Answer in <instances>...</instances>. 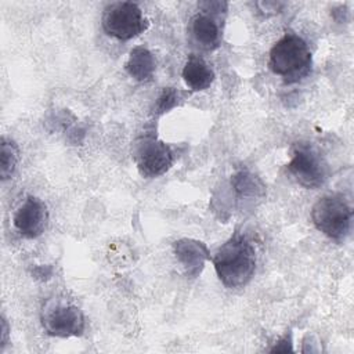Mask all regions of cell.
<instances>
[{"mask_svg": "<svg viewBox=\"0 0 354 354\" xmlns=\"http://www.w3.org/2000/svg\"><path fill=\"white\" fill-rule=\"evenodd\" d=\"M234 187L241 195L248 196V195L256 194L257 183H256V178L248 171H239L238 174L234 176Z\"/></svg>", "mask_w": 354, "mask_h": 354, "instance_id": "9a60e30c", "label": "cell"}, {"mask_svg": "<svg viewBox=\"0 0 354 354\" xmlns=\"http://www.w3.org/2000/svg\"><path fill=\"white\" fill-rule=\"evenodd\" d=\"M213 266L227 288L245 286L256 270V249L246 235L235 232L214 253Z\"/></svg>", "mask_w": 354, "mask_h": 354, "instance_id": "6da1fadb", "label": "cell"}, {"mask_svg": "<svg viewBox=\"0 0 354 354\" xmlns=\"http://www.w3.org/2000/svg\"><path fill=\"white\" fill-rule=\"evenodd\" d=\"M149 26L138 4L133 1H115L105 7L102 28L108 36L126 41L137 37Z\"/></svg>", "mask_w": 354, "mask_h": 354, "instance_id": "277c9868", "label": "cell"}, {"mask_svg": "<svg viewBox=\"0 0 354 354\" xmlns=\"http://www.w3.org/2000/svg\"><path fill=\"white\" fill-rule=\"evenodd\" d=\"M133 159L142 177L153 178L165 174L174 162L171 147L153 136L140 137L134 142Z\"/></svg>", "mask_w": 354, "mask_h": 354, "instance_id": "8992f818", "label": "cell"}, {"mask_svg": "<svg viewBox=\"0 0 354 354\" xmlns=\"http://www.w3.org/2000/svg\"><path fill=\"white\" fill-rule=\"evenodd\" d=\"M124 69L134 80L148 82L151 80L156 69L155 55L147 47L137 46L129 53Z\"/></svg>", "mask_w": 354, "mask_h": 354, "instance_id": "7c38bea8", "label": "cell"}, {"mask_svg": "<svg viewBox=\"0 0 354 354\" xmlns=\"http://www.w3.org/2000/svg\"><path fill=\"white\" fill-rule=\"evenodd\" d=\"M183 79L192 91H203L214 80V72L199 55L191 54L183 68Z\"/></svg>", "mask_w": 354, "mask_h": 354, "instance_id": "8fae6325", "label": "cell"}, {"mask_svg": "<svg viewBox=\"0 0 354 354\" xmlns=\"http://www.w3.org/2000/svg\"><path fill=\"white\" fill-rule=\"evenodd\" d=\"M268 65L285 83H296L310 73L313 55L303 37L295 33H285L271 47Z\"/></svg>", "mask_w": 354, "mask_h": 354, "instance_id": "7a4b0ae2", "label": "cell"}, {"mask_svg": "<svg viewBox=\"0 0 354 354\" xmlns=\"http://www.w3.org/2000/svg\"><path fill=\"white\" fill-rule=\"evenodd\" d=\"M286 169L295 181L304 188H319L326 180V163L308 144L297 142L292 147Z\"/></svg>", "mask_w": 354, "mask_h": 354, "instance_id": "52a82bcc", "label": "cell"}, {"mask_svg": "<svg viewBox=\"0 0 354 354\" xmlns=\"http://www.w3.org/2000/svg\"><path fill=\"white\" fill-rule=\"evenodd\" d=\"M201 12L195 14L191 19V35L196 44L212 51L220 46L221 41V12L227 11L228 4L224 1H205L201 3Z\"/></svg>", "mask_w": 354, "mask_h": 354, "instance_id": "ba28073f", "label": "cell"}, {"mask_svg": "<svg viewBox=\"0 0 354 354\" xmlns=\"http://www.w3.org/2000/svg\"><path fill=\"white\" fill-rule=\"evenodd\" d=\"M173 250L177 260L184 267L187 275L192 278L201 274L206 260L210 259L206 245L196 239H178L173 243Z\"/></svg>", "mask_w": 354, "mask_h": 354, "instance_id": "30bf717a", "label": "cell"}, {"mask_svg": "<svg viewBox=\"0 0 354 354\" xmlns=\"http://www.w3.org/2000/svg\"><path fill=\"white\" fill-rule=\"evenodd\" d=\"M47 217L46 203L33 195H28L14 212L12 224L21 236L32 239L43 234Z\"/></svg>", "mask_w": 354, "mask_h": 354, "instance_id": "9c48e42d", "label": "cell"}, {"mask_svg": "<svg viewBox=\"0 0 354 354\" xmlns=\"http://www.w3.org/2000/svg\"><path fill=\"white\" fill-rule=\"evenodd\" d=\"M41 325L50 336L72 337L84 332L86 321L77 306L64 300H50L43 307Z\"/></svg>", "mask_w": 354, "mask_h": 354, "instance_id": "5b68a950", "label": "cell"}, {"mask_svg": "<svg viewBox=\"0 0 354 354\" xmlns=\"http://www.w3.org/2000/svg\"><path fill=\"white\" fill-rule=\"evenodd\" d=\"M0 176L1 180L6 181L11 178L14 174L18 160H19V151L14 141L3 137L0 144Z\"/></svg>", "mask_w": 354, "mask_h": 354, "instance_id": "4fadbf2b", "label": "cell"}, {"mask_svg": "<svg viewBox=\"0 0 354 354\" xmlns=\"http://www.w3.org/2000/svg\"><path fill=\"white\" fill-rule=\"evenodd\" d=\"M185 95L187 93L181 91V90H177V88H173V87H165L159 97L156 98V102H155V113L156 115H162L170 109H173L174 106L180 105L181 101L185 100Z\"/></svg>", "mask_w": 354, "mask_h": 354, "instance_id": "5bb4252c", "label": "cell"}, {"mask_svg": "<svg viewBox=\"0 0 354 354\" xmlns=\"http://www.w3.org/2000/svg\"><path fill=\"white\" fill-rule=\"evenodd\" d=\"M1 325H3V328H1V330H3V340H1V350H3V347L7 344V335H8V326H7V322H6V319H4V317L1 318Z\"/></svg>", "mask_w": 354, "mask_h": 354, "instance_id": "2e32d148", "label": "cell"}, {"mask_svg": "<svg viewBox=\"0 0 354 354\" xmlns=\"http://www.w3.org/2000/svg\"><path fill=\"white\" fill-rule=\"evenodd\" d=\"M311 220L319 232L340 242L350 234L353 207L342 194L324 195L314 203Z\"/></svg>", "mask_w": 354, "mask_h": 354, "instance_id": "3957f363", "label": "cell"}]
</instances>
